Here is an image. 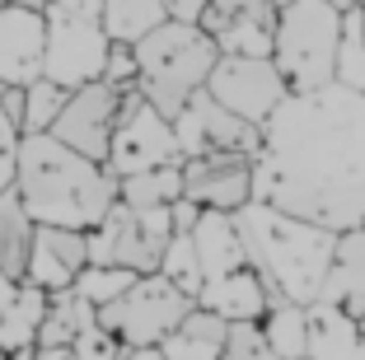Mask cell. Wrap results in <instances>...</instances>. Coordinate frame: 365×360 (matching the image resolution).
<instances>
[{"instance_id":"21","label":"cell","mask_w":365,"mask_h":360,"mask_svg":"<svg viewBox=\"0 0 365 360\" xmlns=\"http://www.w3.org/2000/svg\"><path fill=\"white\" fill-rule=\"evenodd\" d=\"M225 318H215L211 309L192 304L182 314V323L173 332H164L155 346L164 360H225Z\"/></svg>"},{"instance_id":"15","label":"cell","mask_w":365,"mask_h":360,"mask_svg":"<svg viewBox=\"0 0 365 360\" xmlns=\"http://www.w3.org/2000/svg\"><path fill=\"white\" fill-rule=\"evenodd\" d=\"M89 262L85 230H66V225H33L29 262H24V281L38 290H66L76 281V272Z\"/></svg>"},{"instance_id":"13","label":"cell","mask_w":365,"mask_h":360,"mask_svg":"<svg viewBox=\"0 0 365 360\" xmlns=\"http://www.w3.org/2000/svg\"><path fill=\"white\" fill-rule=\"evenodd\" d=\"M197 29L215 43V52L267 56L277 33V0H206Z\"/></svg>"},{"instance_id":"10","label":"cell","mask_w":365,"mask_h":360,"mask_svg":"<svg viewBox=\"0 0 365 360\" xmlns=\"http://www.w3.org/2000/svg\"><path fill=\"white\" fill-rule=\"evenodd\" d=\"M206 94L215 103H225L230 113H239L244 122H258L262 127V117L286 98V85H281V71L272 66V56L220 52L211 75H206Z\"/></svg>"},{"instance_id":"2","label":"cell","mask_w":365,"mask_h":360,"mask_svg":"<svg viewBox=\"0 0 365 360\" xmlns=\"http://www.w3.org/2000/svg\"><path fill=\"white\" fill-rule=\"evenodd\" d=\"M14 192L33 225L94 230L118 202V178L103 159L61 145L52 131H24L14 140Z\"/></svg>"},{"instance_id":"37","label":"cell","mask_w":365,"mask_h":360,"mask_svg":"<svg viewBox=\"0 0 365 360\" xmlns=\"http://www.w3.org/2000/svg\"><path fill=\"white\" fill-rule=\"evenodd\" d=\"M122 360H164V356H160V346H127Z\"/></svg>"},{"instance_id":"22","label":"cell","mask_w":365,"mask_h":360,"mask_svg":"<svg viewBox=\"0 0 365 360\" xmlns=\"http://www.w3.org/2000/svg\"><path fill=\"white\" fill-rule=\"evenodd\" d=\"M29 244H33V215L24 211L14 182L0 192V272L10 281H24V262H29Z\"/></svg>"},{"instance_id":"41","label":"cell","mask_w":365,"mask_h":360,"mask_svg":"<svg viewBox=\"0 0 365 360\" xmlns=\"http://www.w3.org/2000/svg\"><path fill=\"white\" fill-rule=\"evenodd\" d=\"M277 5H281V0H277Z\"/></svg>"},{"instance_id":"40","label":"cell","mask_w":365,"mask_h":360,"mask_svg":"<svg viewBox=\"0 0 365 360\" xmlns=\"http://www.w3.org/2000/svg\"><path fill=\"white\" fill-rule=\"evenodd\" d=\"M258 360H290V356H277V351H262ZM295 360H304V356H295Z\"/></svg>"},{"instance_id":"29","label":"cell","mask_w":365,"mask_h":360,"mask_svg":"<svg viewBox=\"0 0 365 360\" xmlns=\"http://www.w3.org/2000/svg\"><path fill=\"white\" fill-rule=\"evenodd\" d=\"M136 281V272L131 267H108V262H85L76 272V281H71V290H76L80 299H89V304H108V299H118L122 290Z\"/></svg>"},{"instance_id":"38","label":"cell","mask_w":365,"mask_h":360,"mask_svg":"<svg viewBox=\"0 0 365 360\" xmlns=\"http://www.w3.org/2000/svg\"><path fill=\"white\" fill-rule=\"evenodd\" d=\"M14 286H19V281H10V276H5V272H0V309H5V304H10V295H14Z\"/></svg>"},{"instance_id":"33","label":"cell","mask_w":365,"mask_h":360,"mask_svg":"<svg viewBox=\"0 0 365 360\" xmlns=\"http://www.w3.org/2000/svg\"><path fill=\"white\" fill-rule=\"evenodd\" d=\"M98 80H108L113 89H131L136 85V56H131V43H113L103 56V75Z\"/></svg>"},{"instance_id":"39","label":"cell","mask_w":365,"mask_h":360,"mask_svg":"<svg viewBox=\"0 0 365 360\" xmlns=\"http://www.w3.org/2000/svg\"><path fill=\"white\" fill-rule=\"evenodd\" d=\"M0 5H29V10H43L47 0H0Z\"/></svg>"},{"instance_id":"5","label":"cell","mask_w":365,"mask_h":360,"mask_svg":"<svg viewBox=\"0 0 365 360\" xmlns=\"http://www.w3.org/2000/svg\"><path fill=\"white\" fill-rule=\"evenodd\" d=\"M337 33H342V5L337 0H281L277 33H272V66L281 71L286 94L333 85L337 66Z\"/></svg>"},{"instance_id":"7","label":"cell","mask_w":365,"mask_h":360,"mask_svg":"<svg viewBox=\"0 0 365 360\" xmlns=\"http://www.w3.org/2000/svg\"><path fill=\"white\" fill-rule=\"evenodd\" d=\"M173 234L169 206H127L113 202L94 230H85L89 262L131 267V272H160V253Z\"/></svg>"},{"instance_id":"30","label":"cell","mask_w":365,"mask_h":360,"mask_svg":"<svg viewBox=\"0 0 365 360\" xmlns=\"http://www.w3.org/2000/svg\"><path fill=\"white\" fill-rule=\"evenodd\" d=\"M66 94H71V89H66V85H56V80H47V75L29 80V85H24V117H19V136H24V131H47V127H52V117L61 113Z\"/></svg>"},{"instance_id":"34","label":"cell","mask_w":365,"mask_h":360,"mask_svg":"<svg viewBox=\"0 0 365 360\" xmlns=\"http://www.w3.org/2000/svg\"><path fill=\"white\" fill-rule=\"evenodd\" d=\"M43 10H66V14H80V19H98L103 0H47Z\"/></svg>"},{"instance_id":"3","label":"cell","mask_w":365,"mask_h":360,"mask_svg":"<svg viewBox=\"0 0 365 360\" xmlns=\"http://www.w3.org/2000/svg\"><path fill=\"white\" fill-rule=\"evenodd\" d=\"M235 225H239V239H244V262L267 281L272 299H295V304L319 299L328 262H333L337 230L277 211L258 197L235 206Z\"/></svg>"},{"instance_id":"18","label":"cell","mask_w":365,"mask_h":360,"mask_svg":"<svg viewBox=\"0 0 365 360\" xmlns=\"http://www.w3.org/2000/svg\"><path fill=\"white\" fill-rule=\"evenodd\" d=\"M319 299L337 304L342 314H351V318L365 314V225L337 230L333 262H328V276H323Z\"/></svg>"},{"instance_id":"1","label":"cell","mask_w":365,"mask_h":360,"mask_svg":"<svg viewBox=\"0 0 365 360\" xmlns=\"http://www.w3.org/2000/svg\"><path fill=\"white\" fill-rule=\"evenodd\" d=\"M258 131V202L328 230L365 225V89L333 80L309 94H286Z\"/></svg>"},{"instance_id":"6","label":"cell","mask_w":365,"mask_h":360,"mask_svg":"<svg viewBox=\"0 0 365 360\" xmlns=\"http://www.w3.org/2000/svg\"><path fill=\"white\" fill-rule=\"evenodd\" d=\"M197 299L187 290H178L169 276L160 272H140L118 299L94 309L98 328H108L122 346H155L164 332H173L182 323V314L192 309Z\"/></svg>"},{"instance_id":"23","label":"cell","mask_w":365,"mask_h":360,"mask_svg":"<svg viewBox=\"0 0 365 360\" xmlns=\"http://www.w3.org/2000/svg\"><path fill=\"white\" fill-rule=\"evenodd\" d=\"M43 309H47V290L19 281L10 295V304L0 309V351L10 356L19 346H33L38 341V323H43Z\"/></svg>"},{"instance_id":"9","label":"cell","mask_w":365,"mask_h":360,"mask_svg":"<svg viewBox=\"0 0 365 360\" xmlns=\"http://www.w3.org/2000/svg\"><path fill=\"white\" fill-rule=\"evenodd\" d=\"M47 33H43V75L66 89H80L103 75V56L113 38L103 33L98 19H80L66 10H43Z\"/></svg>"},{"instance_id":"35","label":"cell","mask_w":365,"mask_h":360,"mask_svg":"<svg viewBox=\"0 0 365 360\" xmlns=\"http://www.w3.org/2000/svg\"><path fill=\"white\" fill-rule=\"evenodd\" d=\"M206 10V0H164V14L169 19H182V24H197Z\"/></svg>"},{"instance_id":"31","label":"cell","mask_w":365,"mask_h":360,"mask_svg":"<svg viewBox=\"0 0 365 360\" xmlns=\"http://www.w3.org/2000/svg\"><path fill=\"white\" fill-rule=\"evenodd\" d=\"M160 276H169L178 290L197 295V286H202V262H197V248H192V230L169 234V244H164V253H160Z\"/></svg>"},{"instance_id":"12","label":"cell","mask_w":365,"mask_h":360,"mask_svg":"<svg viewBox=\"0 0 365 360\" xmlns=\"http://www.w3.org/2000/svg\"><path fill=\"white\" fill-rule=\"evenodd\" d=\"M118 98H122V89H113L108 80H89V85L66 94L61 113L52 117L47 131L61 145L80 150L89 159H108V140H113V122H118Z\"/></svg>"},{"instance_id":"36","label":"cell","mask_w":365,"mask_h":360,"mask_svg":"<svg viewBox=\"0 0 365 360\" xmlns=\"http://www.w3.org/2000/svg\"><path fill=\"white\" fill-rule=\"evenodd\" d=\"M14 140L19 136H0V192L14 182Z\"/></svg>"},{"instance_id":"25","label":"cell","mask_w":365,"mask_h":360,"mask_svg":"<svg viewBox=\"0 0 365 360\" xmlns=\"http://www.w3.org/2000/svg\"><path fill=\"white\" fill-rule=\"evenodd\" d=\"M262 328V341H267V351H277V356H304V337H309V314H304V304H295V299H272L267 314L258 318Z\"/></svg>"},{"instance_id":"14","label":"cell","mask_w":365,"mask_h":360,"mask_svg":"<svg viewBox=\"0 0 365 360\" xmlns=\"http://www.w3.org/2000/svg\"><path fill=\"white\" fill-rule=\"evenodd\" d=\"M182 197L197 206L235 211L253 197V155L244 150H206V155L182 159Z\"/></svg>"},{"instance_id":"16","label":"cell","mask_w":365,"mask_h":360,"mask_svg":"<svg viewBox=\"0 0 365 360\" xmlns=\"http://www.w3.org/2000/svg\"><path fill=\"white\" fill-rule=\"evenodd\" d=\"M43 10L0 5V85H29L43 75Z\"/></svg>"},{"instance_id":"19","label":"cell","mask_w":365,"mask_h":360,"mask_svg":"<svg viewBox=\"0 0 365 360\" xmlns=\"http://www.w3.org/2000/svg\"><path fill=\"white\" fill-rule=\"evenodd\" d=\"M309 314V337H304V360H365V337L356 318L342 314L328 299L304 304Z\"/></svg>"},{"instance_id":"27","label":"cell","mask_w":365,"mask_h":360,"mask_svg":"<svg viewBox=\"0 0 365 360\" xmlns=\"http://www.w3.org/2000/svg\"><path fill=\"white\" fill-rule=\"evenodd\" d=\"M173 197H182V164H155L118 178V202L127 206H169Z\"/></svg>"},{"instance_id":"11","label":"cell","mask_w":365,"mask_h":360,"mask_svg":"<svg viewBox=\"0 0 365 360\" xmlns=\"http://www.w3.org/2000/svg\"><path fill=\"white\" fill-rule=\"evenodd\" d=\"M169 122H173V140H178L182 159L206 155V150H244V155H258V140H262L258 122H244V117L230 113L225 103H215V98L206 94V85L197 89Z\"/></svg>"},{"instance_id":"4","label":"cell","mask_w":365,"mask_h":360,"mask_svg":"<svg viewBox=\"0 0 365 360\" xmlns=\"http://www.w3.org/2000/svg\"><path fill=\"white\" fill-rule=\"evenodd\" d=\"M131 56H136V89L145 94V103H155L164 117H173L206 85L220 52L197 24L164 19L145 38L131 43Z\"/></svg>"},{"instance_id":"26","label":"cell","mask_w":365,"mask_h":360,"mask_svg":"<svg viewBox=\"0 0 365 360\" xmlns=\"http://www.w3.org/2000/svg\"><path fill=\"white\" fill-rule=\"evenodd\" d=\"M164 19H169L164 0H103V10H98V24L113 43H136Z\"/></svg>"},{"instance_id":"8","label":"cell","mask_w":365,"mask_h":360,"mask_svg":"<svg viewBox=\"0 0 365 360\" xmlns=\"http://www.w3.org/2000/svg\"><path fill=\"white\" fill-rule=\"evenodd\" d=\"M108 169L113 178L155 169V164H182L178 140H173V122L155 103H145L136 85L122 89L118 98V122H113V140H108Z\"/></svg>"},{"instance_id":"32","label":"cell","mask_w":365,"mask_h":360,"mask_svg":"<svg viewBox=\"0 0 365 360\" xmlns=\"http://www.w3.org/2000/svg\"><path fill=\"white\" fill-rule=\"evenodd\" d=\"M122 341L113 337L108 328H98V318L89 323V328L76 332V341H71V360H122Z\"/></svg>"},{"instance_id":"28","label":"cell","mask_w":365,"mask_h":360,"mask_svg":"<svg viewBox=\"0 0 365 360\" xmlns=\"http://www.w3.org/2000/svg\"><path fill=\"white\" fill-rule=\"evenodd\" d=\"M333 80L346 85V89H365V5H342Z\"/></svg>"},{"instance_id":"20","label":"cell","mask_w":365,"mask_h":360,"mask_svg":"<svg viewBox=\"0 0 365 360\" xmlns=\"http://www.w3.org/2000/svg\"><path fill=\"white\" fill-rule=\"evenodd\" d=\"M192 248H197V262H202V281L244 267V239H239L235 211L202 206V215H197V225H192Z\"/></svg>"},{"instance_id":"24","label":"cell","mask_w":365,"mask_h":360,"mask_svg":"<svg viewBox=\"0 0 365 360\" xmlns=\"http://www.w3.org/2000/svg\"><path fill=\"white\" fill-rule=\"evenodd\" d=\"M94 323V304L80 299L76 290H52L47 295V309H43V323H38V341L33 346H71L80 328Z\"/></svg>"},{"instance_id":"17","label":"cell","mask_w":365,"mask_h":360,"mask_svg":"<svg viewBox=\"0 0 365 360\" xmlns=\"http://www.w3.org/2000/svg\"><path fill=\"white\" fill-rule=\"evenodd\" d=\"M192 299L202 309H211L215 318H225V323H258L272 304V290H267V281L244 262V267H235V272L206 276Z\"/></svg>"}]
</instances>
